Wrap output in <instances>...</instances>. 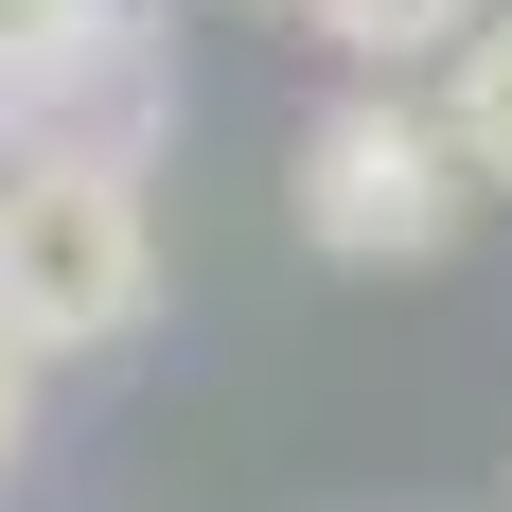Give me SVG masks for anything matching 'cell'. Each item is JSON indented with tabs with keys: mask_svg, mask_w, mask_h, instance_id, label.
Instances as JSON below:
<instances>
[{
	"mask_svg": "<svg viewBox=\"0 0 512 512\" xmlns=\"http://www.w3.org/2000/svg\"><path fill=\"white\" fill-rule=\"evenodd\" d=\"M159 318V195L142 159H89V142H18L0 159V336L18 354H124Z\"/></svg>",
	"mask_w": 512,
	"mask_h": 512,
	"instance_id": "1",
	"label": "cell"
},
{
	"mask_svg": "<svg viewBox=\"0 0 512 512\" xmlns=\"http://www.w3.org/2000/svg\"><path fill=\"white\" fill-rule=\"evenodd\" d=\"M283 212H301L318 265L389 283V265H442L477 230V159H460V124H442L424 71H354V89L301 124V159H283Z\"/></svg>",
	"mask_w": 512,
	"mask_h": 512,
	"instance_id": "2",
	"label": "cell"
},
{
	"mask_svg": "<svg viewBox=\"0 0 512 512\" xmlns=\"http://www.w3.org/2000/svg\"><path fill=\"white\" fill-rule=\"evenodd\" d=\"M124 18H142V0H0V142H18V124H36V106L124 36Z\"/></svg>",
	"mask_w": 512,
	"mask_h": 512,
	"instance_id": "3",
	"label": "cell"
},
{
	"mask_svg": "<svg viewBox=\"0 0 512 512\" xmlns=\"http://www.w3.org/2000/svg\"><path fill=\"white\" fill-rule=\"evenodd\" d=\"M301 18H318V53H354V71H442L495 0H301Z\"/></svg>",
	"mask_w": 512,
	"mask_h": 512,
	"instance_id": "4",
	"label": "cell"
},
{
	"mask_svg": "<svg viewBox=\"0 0 512 512\" xmlns=\"http://www.w3.org/2000/svg\"><path fill=\"white\" fill-rule=\"evenodd\" d=\"M424 89H442V124H460V159H477V195H512V0L477 18L460 53H442V71H424Z\"/></svg>",
	"mask_w": 512,
	"mask_h": 512,
	"instance_id": "5",
	"label": "cell"
},
{
	"mask_svg": "<svg viewBox=\"0 0 512 512\" xmlns=\"http://www.w3.org/2000/svg\"><path fill=\"white\" fill-rule=\"evenodd\" d=\"M36 460V354H18V336H0V477Z\"/></svg>",
	"mask_w": 512,
	"mask_h": 512,
	"instance_id": "6",
	"label": "cell"
}]
</instances>
